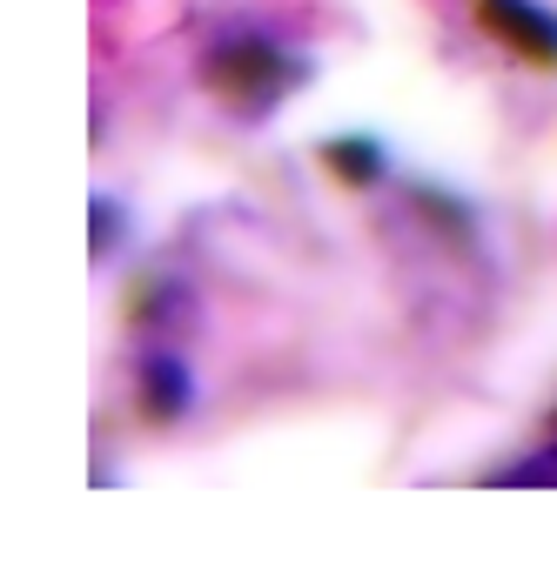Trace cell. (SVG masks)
I'll return each instance as SVG.
<instances>
[{
  "instance_id": "1",
  "label": "cell",
  "mask_w": 557,
  "mask_h": 570,
  "mask_svg": "<svg viewBox=\"0 0 557 570\" xmlns=\"http://www.w3.org/2000/svg\"><path fill=\"white\" fill-rule=\"evenodd\" d=\"M202 81H208L215 101H228L242 115H268L275 101L303 81V61L283 55L268 35H228L222 48L202 55Z\"/></svg>"
},
{
  "instance_id": "2",
  "label": "cell",
  "mask_w": 557,
  "mask_h": 570,
  "mask_svg": "<svg viewBox=\"0 0 557 570\" xmlns=\"http://www.w3.org/2000/svg\"><path fill=\"white\" fill-rule=\"evenodd\" d=\"M477 8V28L497 41V48H510L524 68H557V14L550 8H537V0H470Z\"/></svg>"
},
{
  "instance_id": "3",
  "label": "cell",
  "mask_w": 557,
  "mask_h": 570,
  "mask_svg": "<svg viewBox=\"0 0 557 570\" xmlns=\"http://www.w3.org/2000/svg\"><path fill=\"white\" fill-rule=\"evenodd\" d=\"M135 410H141L155 430L182 423V416L195 410V376H188V363H182V356H168V350L141 356V370H135Z\"/></svg>"
},
{
  "instance_id": "4",
  "label": "cell",
  "mask_w": 557,
  "mask_h": 570,
  "mask_svg": "<svg viewBox=\"0 0 557 570\" xmlns=\"http://www.w3.org/2000/svg\"><path fill=\"white\" fill-rule=\"evenodd\" d=\"M323 168H330L343 188H377V181L390 175L377 135H330V141H323Z\"/></svg>"
},
{
  "instance_id": "5",
  "label": "cell",
  "mask_w": 557,
  "mask_h": 570,
  "mask_svg": "<svg viewBox=\"0 0 557 570\" xmlns=\"http://www.w3.org/2000/svg\"><path fill=\"white\" fill-rule=\"evenodd\" d=\"M410 202H417V215H423L437 235H450V242H470V208H463L457 195H443V188H410Z\"/></svg>"
},
{
  "instance_id": "6",
  "label": "cell",
  "mask_w": 557,
  "mask_h": 570,
  "mask_svg": "<svg viewBox=\"0 0 557 570\" xmlns=\"http://www.w3.org/2000/svg\"><path fill=\"white\" fill-rule=\"evenodd\" d=\"M504 483H557V443H550L544 456H524V463H510V470H504Z\"/></svg>"
},
{
  "instance_id": "7",
  "label": "cell",
  "mask_w": 557,
  "mask_h": 570,
  "mask_svg": "<svg viewBox=\"0 0 557 570\" xmlns=\"http://www.w3.org/2000/svg\"><path fill=\"white\" fill-rule=\"evenodd\" d=\"M88 215H95V262H101V255L115 248V222H121V215H115V202H108V195H95V208H88Z\"/></svg>"
}]
</instances>
